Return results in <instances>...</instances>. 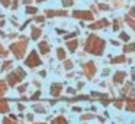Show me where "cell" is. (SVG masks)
<instances>
[{
	"mask_svg": "<svg viewBox=\"0 0 135 124\" xmlns=\"http://www.w3.org/2000/svg\"><path fill=\"white\" fill-rule=\"evenodd\" d=\"M105 48H106L105 39L96 36V35H90V36L87 37V40H86V48H84L86 52L94 55V56H100V55H103Z\"/></svg>",
	"mask_w": 135,
	"mask_h": 124,
	"instance_id": "obj_1",
	"label": "cell"
},
{
	"mask_svg": "<svg viewBox=\"0 0 135 124\" xmlns=\"http://www.w3.org/2000/svg\"><path fill=\"white\" fill-rule=\"evenodd\" d=\"M21 42H16V43H13L12 46H10V51L13 52V55H15L18 59H21V58H23V55H25V49H26V46H28V39L26 37H21Z\"/></svg>",
	"mask_w": 135,
	"mask_h": 124,
	"instance_id": "obj_2",
	"label": "cell"
},
{
	"mask_svg": "<svg viewBox=\"0 0 135 124\" xmlns=\"http://www.w3.org/2000/svg\"><path fill=\"white\" fill-rule=\"evenodd\" d=\"M26 77V74H25V71L22 68H18L16 71L10 72L9 75H7V82H9V85H16V84L19 82V81H22L23 78Z\"/></svg>",
	"mask_w": 135,
	"mask_h": 124,
	"instance_id": "obj_3",
	"label": "cell"
},
{
	"mask_svg": "<svg viewBox=\"0 0 135 124\" xmlns=\"http://www.w3.org/2000/svg\"><path fill=\"white\" fill-rule=\"evenodd\" d=\"M41 63H42V61H41V58L38 56L36 51H32L29 56L25 59V65L29 66V68H36V66H39Z\"/></svg>",
	"mask_w": 135,
	"mask_h": 124,
	"instance_id": "obj_4",
	"label": "cell"
},
{
	"mask_svg": "<svg viewBox=\"0 0 135 124\" xmlns=\"http://www.w3.org/2000/svg\"><path fill=\"white\" fill-rule=\"evenodd\" d=\"M73 16L76 19H81V20H93V13L89 10H74Z\"/></svg>",
	"mask_w": 135,
	"mask_h": 124,
	"instance_id": "obj_5",
	"label": "cell"
},
{
	"mask_svg": "<svg viewBox=\"0 0 135 124\" xmlns=\"http://www.w3.org/2000/svg\"><path fill=\"white\" fill-rule=\"evenodd\" d=\"M83 69H84V74L89 79H91L94 77V74H96V65L93 62H86L83 65Z\"/></svg>",
	"mask_w": 135,
	"mask_h": 124,
	"instance_id": "obj_6",
	"label": "cell"
},
{
	"mask_svg": "<svg viewBox=\"0 0 135 124\" xmlns=\"http://www.w3.org/2000/svg\"><path fill=\"white\" fill-rule=\"evenodd\" d=\"M125 78H126V72L118 71V72H115V75H113V82L115 84H122L123 81H125Z\"/></svg>",
	"mask_w": 135,
	"mask_h": 124,
	"instance_id": "obj_7",
	"label": "cell"
},
{
	"mask_svg": "<svg viewBox=\"0 0 135 124\" xmlns=\"http://www.w3.org/2000/svg\"><path fill=\"white\" fill-rule=\"evenodd\" d=\"M123 100H126V111L129 112H135V98H126L123 97Z\"/></svg>",
	"mask_w": 135,
	"mask_h": 124,
	"instance_id": "obj_8",
	"label": "cell"
},
{
	"mask_svg": "<svg viewBox=\"0 0 135 124\" xmlns=\"http://www.w3.org/2000/svg\"><path fill=\"white\" fill-rule=\"evenodd\" d=\"M61 89H62V85L61 84H52L51 85V89H50V92H51V95L52 97H58L60 95V92H61Z\"/></svg>",
	"mask_w": 135,
	"mask_h": 124,
	"instance_id": "obj_9",
	"label": "cell"
},
{
	"mask_svg": "<svg viewBox=\"0 0 135 124\" xmlns=\"http://www.w3.org/2000/svg\"><path fill=\"white\" fill-rule=\"evenodd\" d=\"M48 17H55V16H67V12L65 10H47L45 12Z\"/></svg>",
	"mask_w": 135,
	"mask_h": 124,
	"instance_id": "obj_10",
	"label": "cell"
},
{
	"mask_svg": "<svg viewBox=\"0 0 135 124\" xmlns=\"http://www.w3.org/2000/svg\"><path fill=\"white\" fill-rule=\"evenodd\" d=\"M108 25H109V22L106 19H103V20H99V22H96V23H91V25L89 26V29L96 30V29H102L103 26H108Z\"/></svg>",
	"mask_w": 135,
	"mask_h": 124,
	"instance_id": "obj_11",
	"label": "cell"
},
{
	"mask_svg": "<svg viewBox=\"0 0 135 124\" xmlns=\"http://www.w3.org/2000/svg\"><path fill=\"white\" fill-rule=\"evenodd\" d=\"M38 48H39V51H41V53L42 55H47L48 52H50V45H48V42H39V45H38Z\"/></svg>",
	"mask_w": 135,
	"mask_h": 124,
	"instance_id": "obj_12",
	"label": "cell"
},
{
	"mask_svg": "<svg viewBox=\"0 0 135 124\" xmlns=\"http://www.w3.org/2000/svg\"><path fill=\"white\" fill-rule=\"evenodd\" d=\"M77 46H79V40L77 39H73V40H70V42H67V49L70 52H76Z\"/></svg>",
	"mask_w": 135,
	"mask_h": 124,
	"instance_id": "obj_13",
	"label": "cell"
},
{
	"mask_svg": "<svg viewBox=\"0 0 135 124\" xmlns=\"http://www.w3.org/2000/svg\"><path fill=\"white\" fill-rule=\"evenodd\" d=\"M9 111V105H7L6 100H2L0 98V112H7Z\"/></svg>",
	"mask_w": 135,
	"mask_h": 124,
	"instance_id": "obj_14",
	"label": "cell"
},
{
	"mask_svg": "<svg viewBox=\"0 0 135 124\" xmlns=\"http://www.w3.org/2000/svg\"><path fill=\"white\" fill-rule=\"evenodd\" d=\"M125 61H126L125 55H119V56H115V58H112V59H110V62H112V63H123Z\"/></svg>",
	"mask_w": 135,
	"mask_h": 124,
	"instance_id": "obj_15",
	"label": "cell"
},
{
	"mask_svg": "<svg viewBox=\"0 0 135 124\" xmlns=\"http://www.w3.org/2000/svg\"><path fill=\"white\" fill-rule=\"evenodd\" d=\"M41 28H32V39H38L39 36H41Z\"/></svg>",
	"mask_w": 135,
	"mask_h": 124,
	"instance_id": "obj_16",
	"label": "cell"
},
{
	"mask_svg": "<svg viewBox=\"0 0 135 124\" xmlns=\"http://www.w3.org/2000/svg\"><path fill=\"white\" fill-rule=\"evenodd\" d=\"M57 58H58V59H65V51L62 48H58L57 49Z\"/></svg>",
	"mask_w": 135,
	"mask_h": 124,
	"instance_id": "obj_17",
	"label": "cell"
},
{
	"mask_svg": "<svg viewBox=\"0 0 135 124\" xmlns=\"http://www.w3.org/2000/svg\"><path fill=\"white\" fill-rule=\"evenodd\" d=\"M52 124H68V123H67V120H65L62 115H60V117H57L55 120L52 121Z\"/></svg>",
	"mask_w": 135,
	"mask_h": 124,
	"instance_id": "obj_18",
	"label": "cell"
},
{
	"mask_svg": "<svg viewBox=\"0 0 135 124\" xmlns=\"http://www.w3.org/2000/svg\"><path fill=\"white\" fill-rule=\"evenodd\" d=\"M123 52H135V42L123 46Z\"/></svg>",
	"mask_w": 135,
	"mask_h": 124,
	"instance_id": "obj_19",
	"label": "cell"
},
{
	"mask_svg": "<svg viewBox=\"0 0 135 124\" xmlns=\"http://www.w3.org/2000/svg\"><path fill=\"white\" fill-rule=\"evenodd\" d=\"M125 22L128 23V25L135 30V20H132V17H131V16H126V17H125Z\"/></svg>",
	"mask_w": 135,
	"mask_h": 124,
	"instance_id": "obj_20",
	"label": "cell"
},
{
	"mask_svg": "<svg viewBox=\"0 0 135 124\" xmlns=\"http://www.w3.org/2000/svg\"><path fill=\"white\" fill-rule=\"evenodd\" d=\"M119 39L123 40V42H128V40H129V35L125 33V32H120V33H119Z\"/></svg>",
	"mask_w": 135,
	"mask_h": 124,
	"instance_id": "obj_21",
	"label": "cell"
},
{
	"mask_svg": "<svg viewBox=\"0 0 135 124\" xmlns=\"http://www.w3.org/2000/svg\"><path fill=\"white\" fill-rule=\"evenodd\" d=\"M122 101H123V97H122V100H112V103L115 104V107H116V108H122Z\"/></svg>",
	"mask_w": 135,
	"mask_h": 124,
	"instance_id": "obj_22",
	"label": "cell"
},
{
	"mask_svg": "<svg viewBox=\"0 0 135 124\" xmlns=\"http://www.w3.org/2000/svg\"><path fill=\"white\" fill-rule=\"evenodd\" d=\"M6 89H7V87H6V84H4V81H0V95L4 94Z\"/></svg>",
	"mask_w": 135,
	"mask_h": 124,
	"instance_id": "obj_23",
	"label": "cell"
},
{
	"mask_svg": "<svg viewBox=\"0 0 135 124\" xmlns=\"http://www.w3.org/2000/svg\"><path fill=\"white\" fill-rule=\"evenodd\" d=\"M25 12H26L28 14H32V13H36V12H38V9H36V7H31V6H28V7L25 9Z\"/></svg>",
	"mask_w": 135,
	"mask_h": 124,
	"instance_id": "obj_24",
	"label": "cell"
},
{
	"mask_svg": "<svg viewBox=\"0 0 135 124\" xmlns=\"http://www.w3.org/2000/svg\"><path fill=\"white\" fill-rule=\"evenodd\" d=\"M80 118H81L83 121H87V120H91V118H94V115H93V114H83Z\"/></svg>",
	"mask_w": 135,
	"mask_h": 124,
	"instance_id": "obj_25",
	"label": "cell"
},
{
	"mask_svg": "<svg viewBox=\"0 0 135 124\" xmlns=\"http://www.w3.org/2000/svg\"><path fill=\"white\" fill-rule=\"evenodd\" d=\"M10 65H12V62H10V61H6V62H4L3 65H2V71H6V69L9 68Z\"/></svg>",
	"mask_w": 135,
	"mask_h": 124,
	"instance_id": "obj_26",
	"label": "cell"
},
{
	"mask_svg": "<svg viewBox=\"0 0 135 124\" xmlns=\"http://www.w3.org/2000/svg\"><path fill=\"white\" fill-rule=\"evenodd\" d=\"M64 68H65V69H71V68H73V62H71V61H65Z\"/></svg>",
	"mask_w": 135,
	"mask_h": 124,
	"instance_id": "obj_27",
	"label": "cell"
},
{
	"mask_svg": "<svg viewBox=\"0 0 135 124\" xmlns=\"http://www.w3.org/2000/svg\"><path fill=\"white\" fill-rule=\"evenodd\" d=\"M62 4L65 7H70V6H73V0H62Z\"/></svg>",
	"mask_w": 135,
	"mask_h": 124,
	"instance_id": "obj_28",
	"label": "cell"
},
{
	"mask_svg": "<svg viewBox=\"0 0 135 124\" xmlns=\"http://www.w3.org/2000/svg\"><path fill=\"white\" fill-rule=\"evenodd\" d=\"M3 124H18L12 120V118H3Z\"/></svg>",
	"mask_w": 135,
	"mask_h": 124,
	"instance_id": "obj_29",
	"label": "cell"
},
{
	"mask_svg": "<svg viewBox=\"0 0 135 124\" xmlns=\"http://www.w3.org/2000/svg\"><path fill=\"white\" fill-rule=\"evenodd\" d=\"M0 3L3 4V7H9L10 6V0H0Z\"/></svg>",
	"mask_w": 135,
	"mask_h": 124,
	"instance_id": "obj_30",
	"label": "cell"
},
{
	"mask_svg": "<svg viewBox=\"0 0 135 124\" xmlns=\"http://www.w3.org/2000/svg\"><path fill=\"white\" fill-rule=\"evenodd\" d=\"M6 55H7V52L4 51L3 46H2V43H0V56H6Z\"/></svg>",
	"mask_w": 135,
	"mask_h": 124,
	"instance_id": "obj_31",
	"label": "cell"
},
{
	"mask_svg": "<svg viewBox=\"0 0 135 124\" xmlns=\"http://www.w3.org/2000/svg\"><path fill=\"white\" fill-rule=\"evenodd\" d=\"M26 88H28V84H25V85L19 87V88H18V91H19V92H23V91H26Z\"/></svg>",
	"mask_w": 135,
	"mask_h": 124,
	"instance_id": "obj_32",
	"label": "cell"
},
{
	"mask_svg": "<svg viewBox=\"0 0 135 124\" xmlns=\"http://www.w3.org/2000/svg\"><path fill=\"white\" fill-rule=\"evenodd\" d=\"M39 95H41V92H35V94H33L32 95V97H31V100H38V98H39Z\"/></svg>",
	"mask_w": 135,
	"mask_h": 124,
	"instance_id": "obj_33",
	"label": "cell"
},
{
	"mask_svg": "<svg viewBox=\"0 0 135 124\" xmlns=\"http://www.w3.org/2000/svg\"><path fill=\"white\" fill-rule=\"evenodd\" d=\"M118 29H119V22L115 20V22H113V30H118Z\"/></svg>",
	"mask_w": 135,
	"mask_h": 124,
	"instance_id": "obj_34",
	"label": "cell"
},
{
	"mask_svg": "<svg viewBox=\"0 0 135 124\" xmlns=\"http://www.w3.org/2000/svg\"><path fill=\"white\" fill-rule=\"evenodd\" d=\"M35 111H38V112H45V110H44V107H36V105H35Z\"/></svg>",
	"mask_w": 135,
	"mask_h": 124,
	"instance_id": "obj_35",
	"label": "cell"
},
{
	"mask_svg": "<svg viewBox=\"0 0 135 124\" xmlns=\"http://www.w3.org/2000/svg\"><path fill=\"white\" fill-rule=\"evenodd\" d=\"M99 9H102V10H108L109 6H106V4H103V3H102V4H99Z\"/></svg>",
	"mask_w": 135,
	"mask_h": 124,
	"instance_id": "obj_36",
	"label": "cell"
},
{
	"mask_svg": "<svg viewBox=\"0 0 135 124\" xmlns=\"http://www.w3.org/2000/svg\"><path fill=\"white\" fill-rule=\"evenodd\" d=\"M35 22H44V16H38V17H35Z\"/></svg>",
	"mask_w": 135,
	"mask_h": 124,
	"instance_id": "obj_37",
	"label": "cell"
},
{
	"mask_svg": "<svg viewBox=\"0 0 135 124\" xmlns=\"http://www.w3.org/2000/svg\"><path fill=\"white\" fill-rule=\"evenodd\" d=\"M131 72H132V74H131V75H132V79H135V68H132Z\"/></svg>",
	"mask_w": 135,
	"mask_h": 124,
	"instance_id": "obj_38",
	"label": "cell"
},
{
	"mask_svg": "<svg viewBox=\"0 0 135 124\" xmlns=\"http://www.w3.org/2000/svg\"><path fill=\"white\" fill-rule=\"evenodd\" d=\"M73 36H76V33H71V35H67V36H65V39H70V37H73Z\"/></svg>",
	"mask_w": 135,
	"mask_h": 124,
	"instance_id": "obj_39",
	"label": "cell"
},
{
	"mask_svg": "<svg viewBox=\"0 0 135 124\" xmlns=\"http://www.w3.org/2000/svg\"><path fill=\"white\" fill-rule=\"evenodd\" d=\"M12 7H13V9H16V7H18V2H16V0H15V2H13Z\"/></svg>",
	"mask_w": 135,
	"mask_h": 124,
	"instance_id": "obj_40",
	"label": "cell"
},
{
	"mask_svg": "<svg viewBox=\"0 0 135 124\" xmlns=\"http://www.w3.org/2000/svg\"><path fill=\"white\" fill-rule=\"evenodd\" d=\"M131 16L135 17V9H131Z\"/></svg>",
	"mask_w": 135,
	"mask_h": 124,
	"instance_id": "obj_41",
	"label": "cell"
},
{
	"mask_svg": "<svg viewBox=\"0 0 135 124\" xmlns=\"http://www.w3.org/2000/svg\"><path fill=\"white\" fill-rule=\"evenodd\" d=\"M103 75H105V77H106V75H109V69H105V71H103Z\"/></svg>",
	"mask_w": 135,
	"mask_h": 124,
	"instance_id": "obj_42",
	"label": "cell"
},
{
	"mask_svg": "<svg viewBox=\"0 0 135 124\" xmlns=\"http://www.w3.org/2000/svg\"><path fill=\"white\" fill-rule=\"evenodd\" d=\"M73 110H74V111H81V108H80V107H74Z\"/></svg>",
	"mask_w": 135,
	"mask_h": 124,
	"instance_id": "obj_43",
	"label": "cell"
},
{
	"mask_svg": "<svg viewBox=\"0 0 135 124\" xmlns=\"http://www.w3.org/2000/svg\"><path fill=\"white\" fill-rule=\"evenodd\" d=\"M36 2H38V3H41V2H45V0H36Z\"/></svg>",
	"mask_w": 135,
	"mask_h": 124,
	"instance_id": "obj_44",
	"label": "cell"
},
{
	"mask_svg": "<svg viewBox=\"0 0 135 124\" xmlns=\"http://www.w3.org/2000/svg\"><path fill=\"white\" fill-rule=\"evenodd\" d=\"M38 124H45V123H38Z\"/></svg>",
	"mask_w": 135,
	"mask_h": 124,
	"instance_id": "obj_45",
	"label": "cell"
}]
</instances>
